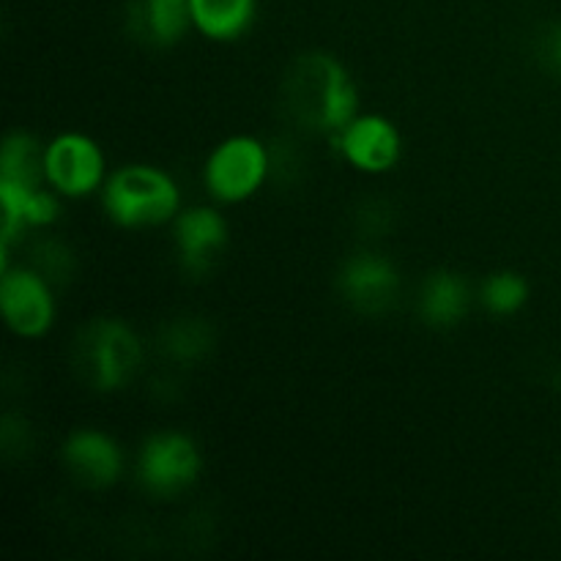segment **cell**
I'll use <instances>...</instances> for the list:
<instances>
[{
	"mask_svg": "<svg viewBox=\"0 0 561 561\" xmlns=\"http://www.w3.org/2000/svg\"><path fill=\"white\" fill-rule=\"evenodd\" d=\"M471 305L469 283L458 272L438 268L422 283L420 316L433 329H453L466 318Z\"/></svg>",
	"mask_w": 561,
	"mask_h": 561,
	"instance_id": "7c38bea8",
	"label": "cell"
},
{
	"mask_svg": "<svg viewBox=\"0 0 561 561\" xmlns=\"http://www.w3.org/2000/svg\"><path fill=\"white\" fill-rule=\"evenodd\" d=\"M0 307L5 327L20 337H42L55 321L53 285L38 272L27 268H3L0 279Z\"/></svg>",
	"mask_w": 561,
	"mask_h": 561,
	"instance_id": "52a82bcc",
	"label": "cell"
},
{
	"mask_svg": "<svg viewBox=\"0 0 561 561\" xmlns=\"http://www.w3.org/2000/svg\"><path fill=\"white\" fill-rule=\"evenodd\" d=\"M285 107L310 131L340 135L356 118L359 93L345 66L329 53H307L285 71Z\"/></svg>",
	"mask_w": 561,
	"mask_h": 561,
	"instance_id": "6da1fadb",
	"label": "cell"
},
{
	"mask_svg": "<svg viewBox=\"0 0 561 561\" xmlns=\"http://www.w3.org/2000/svg\"><path fill=\"white\" fill-rule=\"evenodd\" d=\"M64 463L69 474L91 491L115 485L124 474V453L102 431H75L64 442Z\"/></svg>",
	"mask_w": 561,
	"mask_h": 561,
	"instance_id": "8fae6325",
	"label": "cell"
},
{
	"mask_svg": "<svg viewBox=\"0 0 561 561\" xmlns=\"http://www.w3.org/2000/svg\"><path fill=\"white\" fill-rule=\"evenodd\" d=\"M480 296L493 316H515L529 301V283L515 272H496L482 283Z\"/></svg>",
	"mask_w": 561,
	"mask_h": 561,
	"instance_id": "e0dca14e",
	"label": "cell"
},
{
	"mask_svg": "<svg viewBox=\"0 0 561 561\" xmlns=\"http://www.w3.org/2000/svg\"><path fill=\"white\" fill-rule=\"evenodd\" d=\"M192 25L214 42H230L255 20V0H190Z\"/></svg>",
	"mask_w": 561,
	"mask_h": 561,
	"instance_id": "4fadbf2b",
	"label": "cell"
},
{
	"mask_svg": "<svg viewBox=\"0 0 561 561\" xmlns=\"http://www.w3.org/2000/svg\"><path fill=\"white\" fill-rule=\"evenodd\" d=\"M142 345L135 329L115 318H99L77 340V367L96 392H115L135 378Z\"/></svg>",
	"mask_w": 561,
	"mask_h": 561,
	"instance_id": "3957f363",
	"label": "cell"
},
{
	"mask_svg": "<svg viewBox=\"0 0 561 561\" xmlns=\"http://www.w3.org/2000/svg\"><path fill=\"white\" fill-rule=\"evenodd\" d=\"M31 268L42 274L49 285H64L69 283L71 272H75V257H71L69 247L60 241H38L31 252Z\"/></svg>",
	"mask_w": 561,
	"mask_h": 561,
	"instance_id": "ac0fdd59",
	"label": "cell"
},
{
	"mask_svg": "<svg viewBox=\"0 0 561 561\" xmlns=\"http://www.w3.org/2000/svg\"><path fill=\"white\" fill-rule=\"evenodd\" d=\"M337 290L356 312L381 316L398 305L400 272L389 257L376 255V252H359L340 268Z\"/></svg>",
	"mask_w": 561,
	"mask_h": 561,
	"instance_id": "ba28073f",
	"label": "cell"
},
{
	"mask_svg": "<svg viewBox=\"0 0 561 561\" xmlns=\"http://www.w3.org/2000/svg\"><path fill=\"white\" fill-rule=\"evenodd\" d=\"M44 151L47 146H42L33 135L11 131L0 151V179L22 186H42V181H47Z\"/></svg>",
	"mask_w": 561,
	"mask_h": 561,
	"instance_id": "5bb4252c",
	"label": "cell"
},
{
	"mask_svg": "<svg viewBox=\"0 0 561 561\" xmlns=\"http://www.w3.org/2000/svg\"><path fill=\"white\" fill-rule=\"evenodd\" d=\"M337 148L362 173H387L400 162L398 126L383 115H356L337 135Z\"/></svg>",
	"mask_w": 561,
	"mask_h": 561,
	"instance_id": "9c48e42d",
	"label": "cell"
},
{
	"mask_svg": "<svg viewBox=\"0 0 561 561\" xmlns=\"http://www.w3.org/2000/svg\"><path fill=\"white\" fill-rule=\"evenodd\" d=\"M137 22L153 44L170 47L192 25L190 0H140L137 3Z\"/></svg>",
	"mask_w": 561,
	"mask_h": 561,
	"instance_id": "9a60e30c",
	"label": "cell"
},
{
	"mask_svg": "<svg viewBox=\"0 0 561 561\" xmlns=\"http://www.w3.org/2000/svg\"><path fill=\"white\" fill-rule=\"evenodd\" d=\"M173 239L184 272H190L192 277H203L206 272H211L219 252L228 244V222L214 208H186L175 217Z\"/></svg>",
	"mask_w": 561,
	"mask_h": 561,
	"instance_id": "30bf717a",
	"label": "cell"
},
{
	"mask_svg": "<svg viewBox=\"0 0 561 561\" xmlns=\"http://www.w3.org/2000/svg\"><path fill=\"white\" fill-rule=\"evenodd\" d=\"M272 170L266 146L257 137L236 135L219 142L208 157L203 181L219 203H241L255 195Z\"/></svg>",
	"mask_w": 561,
	"mask_h": 561,
	"instance_id": "277c9868",
	"label": "cell"
},
{
	"mask_svg": "<svg viewBox=\"0 0 561 561\" xmlns=\"http://www.w3.org/2000/svg\"><path fill=\"white\" fill-rule=\"evenodd\" d=\"M214 332L203 318H175L159 334V348L168 359L195 365L211 351Z\"/></svg>",
	"mask_w": 561,
	"mask_h": 561,
	"instance_id": "2e32d148",
	"label": "cell"
},
{
	"mask_svg": "<svg viewBox=\"0 0 561 561\" xmlns=\"http://www.w3.org/2000/svg\"><path fill=\"white\" fill-rule=\"evenodd\" d=\"M201 449L184 433H153L137 455V480L153 496H175L201 477Z\"/></svg>",
	"mask_w": 561,
	"mask_h": 561,
	"instance_id": "5b68a950",
	"label": "cell"
},
{
	"mask_svg": "<svg viewBox=\"0 0 561 561\" xmlns=\"http://www.w3.org/2000/svg\"><path fill=\"white\" fill-rule=\"evenodd\" d=\"M44 173L47 184L58 195L85 197L104 186L102 148L80 131H66L47 142L44 151Z\"/></svg>",
	"mask_w": 561,
	"mask_h": 561,
	"instance_id": "8992f818",
	"label": "cell"
},
{
	"mask_svg": "<svg viewBox=\"0 0 561 561\" xmlns=\"http://www.w3.org/2000/svg\"><path fill=\"white\" fill-rule=\"evenodd\" d=\"M537 55H540L542 66H546L551 75L561 77V25L548 27L546 36L540 38V49H537Z\"/></svg>",
	"mask_w": 561,
	"mask_h": 561,
	"instance_id": "d6986e66",
	"label": "cell"
},
{
	"mask_svg": "<svg viewBox=\"0 0 561 561\" xmlns=\"http://www.w3.org/2000/svg\"><path fill=\"white\" fill-rule=\"evenodd\" d=\"M102 203L115 225L140 230L179 217L181 195L164 170L151 164H126L104 181Z\"/></svg>",
	"mask_w": 561,
	"mask_h": 561,
	"instance_id": "7a4b0ae2",
	"label": "cell"
}]
</instances>
